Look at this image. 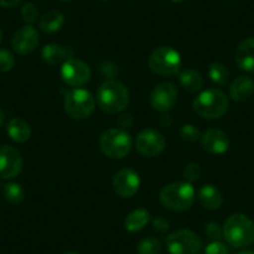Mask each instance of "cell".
<instances>
[{
  "label": "cell",
  "instance_id": "obj_9",
  "mask_svg": "<svg viewBox=\"0 0 254 254\" xmlns=\"http://www.w3.org/2000/svg\"><path fill=\"white\" fill-rule=\"evenodd\" d=\"M61 79L67 86L80 87L90 81L91 70L89 65L79 59H67L61 66Z\"/></svg>",
  "mask_w": 254,
  "mask_h": 254
},
{
  "label": "cell",
  "instance_id": "obj_33",
  "mask_svg": "<svg viewBox=\"0 0 254 254\" xmlns=\"http://www.w3.org/2000/svg\"><path fill=\"white\" fill-rule=\"evenodd\" d=\"M168 228H170V223H168L165 218H156L155 221H153V229H155V231L163 233V232L167 231Z\"/></svg>",
  "mask_w": 254,
  "mask_h": 254
},
{
  "label": "cell",
  "instance_id": "obj_32",
  "mask_svg": "<svg viewBox=\"0 0 254 254\" xmlns=\"http://www.w3.org/2000/svg\"><path fill=\"white\" fill-rule=\"evenodd\" d=\"M204 254H229L228 249L222 242L214 241L211 242L204 249Z\"/></svg>",
  "mask_w": 254,
  "mask_h": 254
},
{
  "label": "cell",
  "instance_id": "obj_5",
  "mask_svg": "<svg viewBox=\"0 0 254 254\" xmlns=\"http://www.w3.org/2000/svg\"><path fill=\"white\" fill-rule=\"evenodd\" d=\"M100 147L107 157L119 160L130 153L132 140L130 133H127L124 128H110L101 135Z\"/></svg>",
  "mask_w": 254,
  "mask_h": 254
},
{
  "label": "cell",
  "instance_id": "obj_19",
  "mask_svg": "<svg viewBox=\"0 0 254 254\" xmlns=\"http://www.w3.org/2000/svg\"><path fill=\"white\" fill-rule=\"evenodd\" d=\"M9 137L18 143H24L30 138L31 128L28 122L21 119H13L9 121L6 127Z\"/></svg>",
  "mask_w": 254,
  "mask_h": 254
},
{
  "label": "cell",
  "instance_id": "obj_36",
  "mask_svg": "<svg viewBox=\"0 0 254 254\" xmlns=\"http://www.w3.org/2000/svg\"><path fill=\"white\" fill-rule=\"evenodd\" d=\"M3 122H4V112H3V110L0 109V127H1Z\"/></svg>",
  "mask_w": 254,
  "mask_h": 254
},
{
  "label": "cell",
  "instance_id": "obj_20",
  "mask_svg": "<svg viewBox=\"0 0 254 254\" xmlns=\"http://www.w3.org/2000/svg\"><path fill=\"white\" fill-rule=\"evenodd\" d=\"M65 24V18L60 11L51 10L44 14L39 20V28L43 33L53 34L60 30Z\"/></svg>",
  "mask_w": 254,
  "mask_h": 254
},
{
  "label": "cell",
  "instance_id": "obj_11",
  "mask_svg": "<svg viewBox=\"0 0 254 254\" xmlns=\"http://www.w3.org/2000/svg\"><path fill=\"white\" fill-rule=\"evenodd\" d=\"M140 176L131 168H122L115 173L112 180V187L117 196L122 198H130L137 193L140 188Z\"/></svg>",
  "mask_w": 254,
  "mask_h": 254
},
{
  "label": "cell",
  "instance_id": "obj_15",
  "mask_svg": "<svg viewBox=\"0 0 254 254\" xmlns=\"http://www.w3.org/2000/svg\"><path fill=\"white\" fill-rule=\"evenodd\" d=\"M201 138L203 148L212 155H222L228 151V136L219 128H209L202 135Z\"/></svg>",
  "mask_w": 254,
  "mask_h": 254
},
{
  "label": "cell",
  "instance_id": "obj_6",
  "mask_svg": "<svg viewBox=\"0 0 254 254\" xmlns=\"http://www.w3.org/2000/svg\"><path fill=\"white\" fill-rule=\"evenodd\" d=\"M181 55L171 46H160L148 58V67L161 76H172L180 71Z\"/></svg>",
  "mask_w": 254,
  "mask_h": 254
},
{
  "label": "cell",
  "instance_id": "obj_30",
  "mask_svg": "<svg viewBox=\"0 0 254 254\" xmlns=\"http://www.w3.org/2000/svg\"><path fill=\"white\" fill-rule=\"evenodd\" d=\"M14 56L11 55L10 51L1 49L0 50V72H8L14 67Z\"/></svg>",
  "mask_w": 254,
  "mask_h": 254
},
{
  "label": "cell",
  "instance_id": "obj_18",
  "mask_svg": "<svg viewBox=\"0 0 254 254\" xmlns=\"http://www.w3.org/2000/svg\"><path fill=\"white\" fill-rule=\"evenodd\" d=\"M198 201L204 208L209 211H217L223 203V197L218 188L212 185H204L198 190Z\"/></svg>",
  "mask_w": 254,
  "mask_h": 254
},
{
  "label": "cell",
  "instance_id": "obj_12",
  "mask_svg": "<svg viewBox=\"0 0 254 254\" xmlns=\"http://www.w3.org/2000/svg\"><path fill=\"white\" fill-rule=\"evenodd\" d=\"M177 96V89L172 82H162L151 91L150 104L156 111L167 112L175 107Z\"/></svg>",
  "mask_w": 254,
  "mask_h": 254
},
{
  "label": "cell",
  "instance_id": "obj_17",
  "mask_svg": "<svg viewBox=\"0 0 254 254\" xmlns=\"http://www.w3.org/2000/svg\"><path fill=\"white\" fill-rule=\"evenodd\" d=\"M254 94V80L249 76H238L229 87V96L234 101H247Z\"/></svg>",
  "mask_w": 254,
  "mask_h": 254
},
{
  "label": "cell",
  "instance_id": "obj_21",
  "mask_svg": "<svg viewBox=\"0 0 254 254\" xmlns=\"http://www.w3.org/2000/svg\"><path fill=\"white\" fill-rule=\"evenodd\" d=\"M148 222H150V213L146 209L138 208L127 216L126 221H125V227L131 233H136V232L142 231Z\"/></svg>",
  "mask_w": 254,
  "mask_h": 254
},
{
  "label": "cell",
  "instance_id": "obj_16",
  "mask_svg": "<svg viewBox=\"0 0 254 254\" xmlns=\"http://www.w3.org/2000/svg\"><path fill=\"white\" fill-rule=\"evenodd\" d=\"M236 64L241 70L254 72V39L247 38L238 45L236 51Z\"/></svg>",
  "mask_w": 254,
  "mask_h": 254
},
{
  "label": "cell",
  "instance_id": "obj_7",
  "mask_svg": "<svg viewBox=\"0 0 254 254\" xmlns=\"http://www.w3.org/2000/svg\"><path fill=\"white\" fill-rule=\"evenodd\" d=\"M94 96L87 90L76 89L71 90L66 94L64 100V107L67 116L74 120H85L94 112L95 110Z\"/></svg>",
  "mask_w": 254,
  "mask_h": 254
},
{
  "label": "cell",
  "instance_id": "obj_10",
  "mask_svg": "<svg viewBox=\"0 0 254 254\" xmlns=\"http://www.w3.org/2000/svg\"><path fill=\"white\" fill-rule=\"evenodd\" d=\"M166 147V138L158 131L145 128L136 138V148L145 157H156L161 155Z\"/></svg>",
  "mask_w": 254,
  "mask_h": 254
},
{
  "label": "cell",
  "instance_id": "obj_14",
  "mask_svg": "<svg viewBox=\"0 0 254 254\" xmlns=\"http://www.w3.org/2000/svg\"><path fill=\"white\" fill-rule=\"evenodd\" d=\"M13 49L20 55L31 54L39 45V34L34 26L26 25L19 29L11 40Z\"/></svg>",
  "mask_w": 254,
  "mask_h": 254
},
{
  "label": "cell",
  "instance_id": "obj_35",
  "mask_svg": "<svg viewBox=\"0 0 254 254\" xmlns=\"http://www.w3.org/2000/svg\"><path fill=\"white\" fill-rule=\"evenodd\" d=\"M21 0H0V6L3 8H13V6L18 5Z\"/></svg>",
  "mask_w": 254,
  "mask_h": 254
},
{
  "label": "cell",
  "instance_id": "obj_41",
  "mask_svg": "<svg viewBox=\"0 0 254 254\" xmlns=\"http://www.w3.org/2000/svg\"><path fill=\"white\" fill-rule=\"evenodd\" d=\"M63 1H69V0H63Z\"/></svg>",
  "mask_w": 254,
  "mask_h": 254
},
{
  "label": "cell",
  "instance_id": "obj_37",
  "mask_svg": "<svg viewBox=\"0 0 254 254\" xmlns=\"http://www.w3.org/2000/svg\"><path fill=\"white\" fill-rule=\"evenodd\" d=\"M237 254H254V253L252 251H242V252H239V253H237Z\"/></svg>",
  "mask_w": 254,
  "mask_h": 254
},
{
  "label": "cell",
  "instance_id": "obj_25",
  "mask_svg": "<svg viewBox=\"0 0 254 254\" xmlns=\"http://www.w3.org/2000/svg\"><path fill=\"white\" fill-rule=\"evenodd\" d=\"M209 77L217 85H226L228 81L229 72L228 69L221 63H213L208 70Z\"/></svg>",
  "mask_w": 254,
  "mask_h": 254
},
{
  "label": "cell",
  "instance_id": "obj_1",
  "mask_svg": "<svg viewBox=\"0 0 254 254\" xmlns=\"http://www.w3.org/2000/svg\"><path fill=\"white\" fill-rule=\"evenodd\" d=\"M96 102L102 111L107 114H119L124 111L130 102V94L122 82L117 80H106L97 89Z\"/></svg>",
  "mask_w": 254,
  "mask_h": 254
},
{
  "label": "cell",
  "instance_id": "obj_34",
  "mask_svg": "<svg viewBox=\"0 0 254 254\" xmlns=\"http://www.w3.org/2000/svg\"><path fill=\"white\" fill-rule=\"evenodd\" d=\"M119 124L122 128H125V127H130L131 125L133 124L132 116H131V115H122L119 119Z\"/></svg>",
  "mask_w": 254,
  "mask_h": 254
},
{
  "label": "cell",
  "instance_id": "obj_39",
  "mask_svg": "<svg viewBox=\"0 0 254 254\" xmlns=\"http://www.w3.org/2000/svg\"><path fill=\"white\" fill-rule=\"evenodd\" d=\"M172 1H175V3H181V1H185V0H172Z\"/></svg>",
  "mask_w": 254,
  "mask_h": 254
},
{
  "label": "cell",
  "instance_id": "obj_24",
  "mask_svg": "<svg viewBox=\"0 0 254 254\" xmlns=\"http://www.w3.org/2000/svg\"><path fill=\"white\" fill-rule=\"evenodd\" d=\"M4 196H5L6 201L10 203L19 204L25 197V192L19 183L10 182L4 187Z\"/></svg>",
  "mask_w": 254,
  "mask_h": 254
},
{
  "label": "cell",
  "instance_id": "obj_13",
  "mask_svg": "<svg viewBox=\"0 0 254 254\" xmlns=\"http://www.w3.org/2000/svg\"><path fill=\"white\" fill-rule=\"evenodd\" d=\"M23 170V157L20 152L13 146L0 147V177L11 180L20 175Z\"/></svg>",
  "mask_w": 254,
  "mask_h": 254
},
{
  "label": "cell",
  "instance_id": "obj_42",
  "mask_svg": "<svg viewBox=\"0 0 254 254\" xmlns=\"http://www.w3.org/2000/svg\"><path fill=\"white\" fill-rule=\"evenodd\" d=\"M101 1H106V0H101Z\"/></svg>",
  "mask_w": 254,
  "mask_h": 254
},
{
  "label": "cell",
  "instance_id": "obj_27",
  "mask_svg": "<svg viewBox=\"0 0 254 254\" xmlns=\"http://www.w3.org/2000/svg\"><path fill=\"white\" fill-rule=\"evenodd\" d=\"M180 137L182 138L185 142L194 143L202 137V135L201 131H199L194 125H185L180 131Z\"/></svg>",
  "mask_w": 254,
  "mask_h": 254
},
{
  "label": "cell",
  "instance_id": "obj_28",
  "mask_svg": "<svg viewBox=\"0 0 254 254\" xmlns=\"http://www.w3.org/2000/svg\"><path fill=\"white\" fill-rule=\"evenodd\" d=\"M202 176V168L198 163L196 162H190L188 163L187 166L183 170V177L186 178V181L190 183L196 182L201 178Z\"/></svg>",
  "mask_w": 254,
  "mask_h": 254
},
{
  "label": "cell",
  "instance_id": "obj_8",
  "mask_svg": "<svg viewBox=\"0 0 254 254\" xmlns=\"http://www.w3.org/2000/svg\"><path fill=\"white\" fill-rule=\"evenodd\" d=\"M170 254H197L202 249V241L190 229L172 232L166 239Z\"/></svg>",
  "mask_w": 254,
  "mask_h": 254
},
{
  "label": "cell",
  "instance_id": "obj_29",
  "mask_svg": "<svg viewBox=\"0 0 254 254\" xmlns=\"http://www.w3.org/2000/svg\"><path fill=\"white\" fill-rule=\"evenodd\" d=\"M39 15V9L35 4L33 3H26L25 5L21 9V18L25 21L28 25H31L33 23H35L36 19Z\"/></svg>",
  "mask_w": 254,
  "mask_h": 254
},
{
  "label": "cell",
  "instance_id": "obj_31",
  "mask_svg": "<svg viewBox=\"0 0 254 254\" xmlns=\"http://www.w3.org/2000/svg\"><path fill=\"white\" fill-rule=\"evenodd\" d=\"M206 234L212 241H219L223 236V228L216 222H211L206 226Z\"/></svg>",
  "mask_w": 254,
  "mask_h": 254
},
{
  "label": "cell",
  "instance_id": "obj_2",
  "mask_svg": "<svg viewBox=\"0 0 254 254\" xmlns=\"http://www.w3.org/2000/svg\"><path fill=\"white\" fill-rule=\"evenodd\" d=\"M196 198V190L190 182H173L163 187L160 201L171 211L181 212L190 208Z\"/></svg>",
  "mask_w": 254,
  "mask_h": 254
},
{
  "label": "cell",
  "instance_id": "obj_3",
  "mask_svg": "<svg viewBox=\"0 0 254 254\" xmlns=\"http://www.w3.org/2000/svg\"><path fill=\"white\" fill-rule=\"evenodd\" d=\"M223 237L236 248L251 246L254 242V223L244 214H232L223 226Z\"/></svg>",
  "mask_w": 254,
  "mask_h": 254
},
{
  "label": "cell",
  "instance_id": "obj_22",
  "mask_svg": "<svg viewBox=\"0 0 254 254\" xmlns=\"http://www.w3.org/2000/svg\"><path fill=\"white\" fill-rule=\"evenodd\" d=\"M180 82L188 92H197L203 86V77L196 70H183L180 74Z\"/></svg>",
  "mask_w": 254,
  "mask_h": 254
},
{
  "label": "cell",
  "instance_id": "obj_23",
  "mask_svg": "<svg viewBox=\"0 0 254 254\" xmlns=\"http://www.w3.org/2000/svg\"><path fill=\"white\" fill-rule=\"evenodd\" d=\"M67 51L59 44H49L44 46L41 51V58L49 65H58V64L65 61Z\"/></svg>",
  "mask_w": 254,
  "mask_h": 254
},
{
  "label": "cell",
  "instance_id": "obj_38",
  "mask_svg": "<svg viewBox=\"0 0 254 254\" xmlns=\"http://www.w3.org/2000/svg\"><path fill=\"white\" fill-rule=\"evenodd\" d=\"M1 41H3V31L0 29V44H1Z\"/></svg>",
  "mask_w": 254,
  "mask_h": 254
},
{
  "label": "cell",
  "instance_id": "obj_26",
  "mask_svg": "<svg viewBox=\"0 0 254 254\" xmlns=\"http://www.w3.org/2000/svg\"><path fill=\"white\" fill-rule=\"evenodd\" d=\"M161 251H162V246H161L160 241L153 237H147V238L142 239L137 246L138 254H160Z\"/></svg>",
  "mask_w": 254,
  "mask_h": 254
},
{
  "label": "cell",
  "instance_id": "obj_40",
  "mask_svg": "<svg viewBox=\"0 0 254 254\" xmlns=\"http://www.w3.org/2000/svg\"><path fill=\"white\" fill-rule=\"evenodd\" d=\"M65 254H80V253H76V252H69V253H65Z\"/></svg>",
  "mask_w": 254,
  "mask_h": 254
},
{
  "label": "cell",
  "instance_id": "obj_4",
  "mask_svg": "<svg viewBox=\"0 0 254 254\" xmlns=\"http://www.w3.org/2000/svg\"><path fill=\"white\" fill-rule=\"evenodd\" d=\"M193 109L203 119H219L228 110V99L223 91L212 87L202 91L194 99Z\"/></svg>",
  "mask_w": 254,
  "mask_h": 254
}]
</instances>
